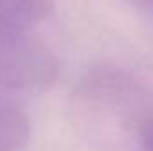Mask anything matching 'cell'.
I'll return each instance as SVG.
<instances>
[{"instance_id":"obj_4","label":"cell","mask_w":153,"mask_h":151,"mask_svg":"<svg viewBox=\"0 0 153 151\" xmlns=\"http://www.w3.org/2000/svg\"><path fill=\"white\" fill-rule=\"evenodd\" d=\"M137 4H139L143 9H146V11L153 16V0H137Z\"/></svg>"},{"instance_id":"obj_1","label":"cell","mask_w":153,"mask_h":151,"mask_svg":"<svg viewBox=\"0 0 153 151\" xmlns=\"http://www.w3.org/2000/svg\"><path fill=\"white\" fill-rule=\"evenodd\" d=\"M57 71V57L29 27L0 21V89L41 91Z\"/></svg>"},{"instance_id":"obj_3","label":"cell","mask_w":153,"mask_h":151,"mask_svg":"<svg viewBox=\"0 0 153 151\" xmlns=\"http://www.w3.org/2000/svg\"><path fill=\"white\" fill-rule=\"evenodd\" d=\"M141 146H143V151H153V114L143 124V130H141Z\"/></svg>"},{"instance_id":"obj_2","label":"cell","mask_w":153,"mask_h":151,"mask_svg":"<svg viewBox=\"0 0 153 151\" xmlns=\"http://www.w3.org/2000/svg\"><path fill=\"white\" fill-rule=\"evenodd\" d=\"M30 135L25 114L14 107L0 105V151H16Z\"/></svg>"}]
</instances>
